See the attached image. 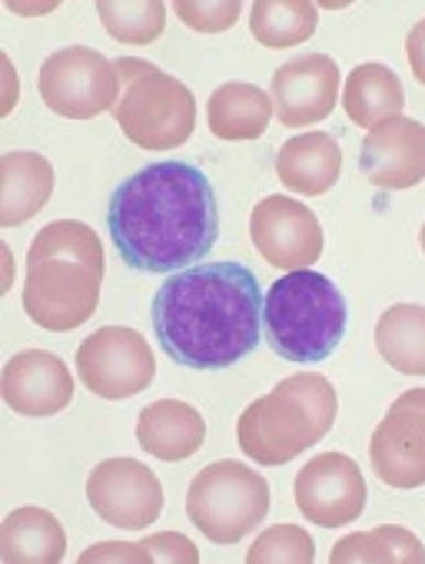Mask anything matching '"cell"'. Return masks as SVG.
<instances>
[{"label": "cell", "mask_w": 425, "mask_h": 564, "mask_svg": "<svg viewBox=\"0 0 425 564\" xmlns=\"http://www.w3.org/2000/svg\"><path fill=\"white\" fill-rule=\"evenodd\" d=\"M137 442L160 462H186L206 442L203 415L179 399H156L137 419Z\"/></svg>", "instance_id": "17"}, {"label": "cell", "mask_w": 425, "mask_h": 564, "mask_svg": "<svg viewBox=\"0 0 425 564\" xmlns=\"http://www.w3.org/2000/svg\"><path fill=\"white\" fill-rule=\"evenodd\" d=\"M90 508L113 528L137 531L160 518L163 485L153 468L133 458H107L87 478Z\"/></svg>", "instance_id": "11"}, {"label": "cell", "mask_w": 425, "mask_h": 564, "mask_svg": "<svg viewBox=\"0 0 425 564\" xmlns=\"http://www.w3.org/2000/svg\"><path fill=\"white\" fill-rule=\"evenodd\" d=\"M273 97L266 90H260L257 84H243V80H230L212 90L209 104H206V123L209 133L217 140H260L273 120Z\"/></svg>", "instance_id": "21"}, {"label": "cell", "mask_w": 425, "mask_h": 564, "mask_svg": "<svg viewBox=\"0 0 425 564\" xmlns=\"http://www.w3.org/2000/svg\"><path fill=\"white\" fill-rule=\"evenodd\" d=\"M362 468L342 452H323L296 475V505L306 521L323 528H342L366 511Z\"/></svg>", "instance_id": "13"}, {"label": "cell", "mask_w": 425, "mask_h": 564, "mask_svg": "<svg viewBox=\"0 0 425 564\" xmlns=\"http://www.w3.org/2000/svg\"><path fill=\"white\" fill-rule=\"evenodd\" d=\"M67 554V531L47 508H14L0 524V561L4 564H57Z\"/></svg>", "instance_id": "20"}, {"label": "cell", "mask_w": 425, "mask_h": 564, "mask_svg": "<svg viewBox=\"0 0 425 564\" xmlns=\"http://www.w3.org/2000/svg\"><path fill=\"white\" fill-rule=\"evenodd\" d=\"M173 11L196 34H224L240 21L243 4H240V0H212V4H199V0H179V4H173Z\"/></svg>", "instance_id": "28"}, {"label": "cell", "mask_w": 425, "mask_h": 564, "mask_svg": "<svg viewBox=\"0 0 425 564\" xmlns=\"http://www.w3.org/2000/svg\"><path fill=\"white\" fill-rule=\"evenodd\" d=\"M97 561H120V564H153L150 551L137 541H103V544H94L80 554V564H97Z\"/></svg>", "instance_id": "30"}, {"label": "cell", "mask_w": 425, "mask_h": 564, "mask_svg": "<svg viewBox=\"0 0 425 564\" xmlns=\"http://www.w3.org/2000/svg\"><path fill=\"white\" fill-rule=\"evenodd\" d=\"M103 242L80 219L47 223L31 249L24 272V313L47 333L80 329L100 303L103 290Z\"/></svg>", "instance_id": "3"}, {"label": "cell", "mask_w": 425, "mask_h": 564, "mask_svg": "<svg viewBox=\"0 0 425 564\" xmlns=\"http://www.w3.org/2000/svg\"><path fill=\"white\" fill-rule=\"evenodd\" d=\"M339 67L326 54H299L273 74V107L283 127L323 123L339 100Z\"/></svg>", "instance_id": "15"}, {"label": "cell", "mask_w": 425, "mask_h": 564, "mask_svg": "<svg viewBox=\"0 0 425 564\" xmlns=\"http://www.w3.org/2000/svg\"><path fill=\"white\" fill-rule=\"evenodd\" d=\"M0 395L11 412L24 419H51L74 402V376L61 356L28 349L8 359L0 376Z\"/></svg>", "instance_id": "16"}, {"label": "cell", "mask_w": 425, "mask_h": 564, "mask_svg": "<svg viewBox=\"0 0 425 564\" xmlns=\"http://www.w3.org/2000/svg\"><path fill=\"white\" fill-rule=\"evenodd\" d=\"M103 31L117 44L146 47L156 44L166 31V4L163 0H100L97 4Z\"/></svg>", "instance_id": "26"}, {"label": "cell", "mask_w": 425, "mask_h": 564, "mask_svg": "<svg viewBox=\"0 0 425 564\" xmlns=\"http://www.w3.org/2000/svg\"><path fill=\"white\" fill-rule=\"evenodd\" d=\"M250 236L260 256L286 272L309 269L326 246L316 213L293 196L260 199L250 213Z\"/></svg>", "instance_id": "12"}, {"label": "cell", "mask_w": 425, "mask_h": 564, "mask_svg": "<svg viewBox=\"0 0 425 564\" xmlns=\"http://www.w3.org/2000/svg\"><path fill=\"white\" fill-rule=\"evenodd\" d=\"M319 11L309 0H257L250 8V31L270 51L306 44L316 34Z\"/></svg>", "instance_id": "25"}, {"label": "cell", "mask_w": 425, "mask_h": 564, "mask_svg": "<svg viewBox=\"0 0 425 564\" xmlns=\"http://www.w3.org/2000/svg\"><path fill=\"white\" fill-rule=\"evenodd\" d=\"M107 229L130 269L179 272L209 256L220 239L217 193L193 163L160 160L113 189Z\"/></svg>", "instance_id": "1"}, {"label": "cell", "mask_w": 425, "mask_h": 564, "mask_svg": "<svg viewBox=\"0 0 425 564\" xmlns=\"http://www.w3.org/2000/svg\"><path fill=\"white\" fill-rule=\"evenodd\" d=\"M349 310L339 286L316 272L296 269L276 279L263 300L270 349L286 362H323L346 336Z\"/></svg>", "instance_id": "5"}, {"label": "cell", "mask_w": 425, "mask_h": 564, "mask_svg": "<svg viewBox=\"0 0 425 564\" xmlns=\"http://www.w3.org/2000/svg\"><path fill=\"white\" fill-rule=\"evenodd\" d=\"M402 107H405V90H402L395 70H389L385 64H375V61L349 70L346 87H342V110L356 127L372 130L375 123L399 117Z\"/></svg>", "instance_id": "22"}, {"label": "cell", "mask_w": 425, "mask_h": 564, "mask_svg": "<svg viewBox=\"0 0 425 564\" xmlns=\"http://www.w3.org/2000/svg\"><path fill=\"white\" fill-rule=\"evenodd\" d=\"M250 564H313L316 544L306 528L299 524H273L266 528L253 547L247 551Z\"/></svg>", "instance_id": "27"}, {"label": "cell", "mask_w": 425, "mask_h": 564, "mask_svg": "<svg viewBox=\"0 0 425 564\" xmlns=\"http://www.w3.org/2000/svg\"><path fill=\"white\" fill-rule=\"evenodd\" d=\"M140 544L150 551L153 564H156V561H170V564H196V561H199L196 544H193L186 534H176V531L150 534V538H143Z\"/></svg>", "instance_id": "29"}, {"label": "cell", "mask_w": 425, "mask_h": 564, "mask_svg": "<svg viewBox=\"0 0 425 564\" xmlns=\"http://www.w3.org/2000/svg\"><path fill=\"white\" fill-rule=\"evenodd\" d=\"M333 564H425L422 541L402 524H379L372 531L346 534L329 551Z\"/></svg>", "instance_id": "24"}, {"label": "cell", "mask_w": 425, "mask_h": 564, "mask_svg": "<svg viewBox=\"0 0 425 564\" xmlns=\"http://www.w3.org/2000/svg\"><path fill=\"white\" fill-rule=\"evenodd\" d=\"M369 458L389 488L425 485V389H405L375 425Z\"/></svg>", "instance_id": "10"}, {"label": "cell", "mask_w": 425, "mask_h": 564, "mask_svg": "<svg viewBox=\"0 0 425 564\" xmlns=\"http://www.w3.org/2000/svg\"><path fill=\"white\" fill-rule=\"evenodd\" d=\"M418 246H422V256H425V223H422V229H418Z\"/></svg>", "instance_id": "32"}, {"label": "cell", "mask_w": 425, "mask_h": 564, "mask_svg": "<svg viewBox=\"0 0 425 564\" xmlns=\"http://www.w3.org/2000/svg\"><path fill=\"white\" fill-rule=\"evenodd\" d=\"M375 349L395 372L425 376V306H389L375 323Z\"/></svg>", "instance_id": "23"}, {"label": "cell", "mask_w": 425, "mask_h": 564, "mask_svg": "<svg viewBox=\"0 0 425 564\" xmlns=\"http://www.w3.org/2000/svg\"><path fill=\"white\" fill-rule=\"evenodd\" d=\"M359 170L375 189H412L425 180V123L389 117L366 130Z\"/></svg>", "instance_id": "14"}, {"label": "cell", "mask_w": 425, "mask_h": 564, "mask_svg": "<svg viewBox=\"0 0 425 564\" xmlns=\"http://www.w3.org/2000/svg\"><path fill=\"white\" fill-rule=\"evenodd\" d=\"M37 90L64 120H94L117 107L120 77L113 61L94 47H64L51 54L41 67Z\"/></svg>", "instance_id": "8"}, {"label": "cell", "mask_w": 425, "mask_h": 564, "mask_svg": "<svg viewBox=\"0 0 425 564\" xmlns=\"http://www.w3.org/2000/svg\"><path fill=\"white\" fill-rule=\"evenodd\" d=\"M160 349L186 369H230L263 336V290L243 262H206L173 272L150 313Z\"/></svg>", "instance_id": "2"}, {"label": "cell", "mask_w": 425, "mask_h": 564, "mask_svg": "<svg viewBox=\"0 0 425 564\" xmlns=\"http://www.w3.org/2000/svg\"><path fill=\"white\" fill-rule=\"evenodd\" d=\"M77 376L94 395L123 402L150 389L156 376V356L137 329L103 326L80 343Z\"/></svg>", "instance_id": "9"}, {"label": "cell", "mask_w": 425, "mask_h": 564, "mask_svg": "<svg viewBox=\"0 0 425 564\" xmlns=\"http://www.w3.org/2000/svg\"><path fill=\"white\" fill-rule=\"evenodd\" d=\"M120 77V100L113 117L123 137L140 150H176L193 137L196 97L193 90L153 67L150 61H113Z\"/></svg>", "instance_id": "6"}, {"label": "cell", "mask_w": 425, "mask_h": 564, "mask_svg": "<svg viewBox=\"0 0 425 564\" xmlns=\"http://www.w3.org/2000/svg\"><path fill=\"white\" fill-rule=\"evenodd\" d=\"M405 57H408V67H412L415 80L425 87V18L408 31V37H405Z\"/></svg>", "instance_id": "31"}, {"label": "cell", "mask_w": 425, "mask_h": 564, "mask_svg": "<svg viewBox=\"0 0 425 564\" xmlns=\"http://www.w3.org/2000/svg\"><path fill=\"white\" fill-rule=\"evenodd\" d=\"M276 176L290 193L323 196L342 176V150L323 130L293 137L276 153Z\"/></svg>", "instance_id": "19"}, {"label": "cell", "mask_w": 425, "mask_h": 564, "mask_svg": "<svg viewBox=\"0 0 425 564\" xmlns=\"http://www.w3.org/2000/svg\"><path fill=\"white\" fill-rule=\"evenodd\" d=\"M339 412L336 389L319 372H296L250 402L237 422V442L257 465L276 468L329 435Z\"/></svg>", "instance_id": "4"}, {"label": "cell", "mask_w": 425, "mask_h": 564, "mask_svg": "<svg viewBox=\"0 0 425 564\" xmlns=\"http://www.w3.org/2000/svg\"><path fill=\"white\" fill-rule=\"evenodd\" d=\"M54 183L57 173L41 153L14 150L0 156V226L14 229L34 219L47 206Z\"/></svg>", "instance_id": "18"}, {"label": "cell", "mask_w": 425, "mask_h": 564, "mask_svg": "<svg viewBox=\"0 0 425 564\" xmlns=\"http://www.w3.org/2000/svg\"><path fill=\"white\" fill-rule=\"evenodd\" d=\"M186 514L212 544H237L266 521L270 481L240 462H212L189 481Z\"/></svg>", "instance_id": "7"}]
</instances>
